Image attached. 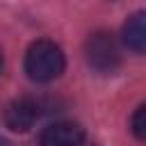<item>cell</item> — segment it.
Segmentation results:
<instances>
[{"label": "cell", "instance_id": "obj_1", "mask_svg": "<svg viewBox=\"0 0 146 146\" xmlns=\"http://www.w3.org/2000/svg\"><path fill=\"white\" fill-rule=\"evenodd\" d=\"M64 52L55 41L39 39L25 52V73L34 82H50L64 71Z\"/></svg>", "mask_w": 146, "mask_h": 146}, {"label": "cell", "instance_id": "obj_2", "mask_svg": "<svg viewBox=\"0 0 146 146\" xmlns=\"http://www.w3.org/2000/svg\"><path fill=\"white\" fill-rule=\"evenodd\" d=\"M84 52H87L89 66H94L98 73H112V71H116V66L121 64V55H119L116 39H114L110 32H103V30H100V32H94V34L87 39Z\"/></svg>", "mask_w": 146, "mask_h": 146}, {"label": "cell", "instance_id": "obj_3", "mask_svg": "<svg viewBox=\"0 0 146 146\" xmlns=\"http://www.w3.org/2000/svg\"><path fill=\"white\" fill-rule=\"evenodd\" d=\"M39 119V103L34 98H16L5 110V125L14 132H27Z\"/></svg>", "mask_w": 146, "mask_h": 146}, {"label": "cell", "instance_id": "obj_4", "mask_svg": "<svg viewBox=\"0 0 146 146\" xmlns=\"http://www.w3.org/2000/svg\"><path fill=\"white\" fill-rule=\"evenodd\" d=\"M82 141H84V130H82V125H78L73 121L50 123L39 135L41 146H80Z\"/></svg>", "mask_w": 146, "mask_h": 146}, {"label": "cell", "instance_id": "obj_5", "mask_svg": "<svg viewBox=\"0 0 146 146\" xmlns=\"http://www.w3.org/2000/svg\"><path fill=\"white\" fill-rule=\"evenodd\" d=\"M123 41L130 50L135 52H144L146 48V14L144 11H137L132 14L125 25H123Z\"/></svg>", "mask_w": 146, "mask_h": 146}, {"label": "cell", "instance_id": "obj_6", "mask_svg": "<svg viewBox=\"0 0 146 146\" xmlns=\"http://www.w3.org/2000/svg\"><path fill=\"white\" fill-rule=\"evenodd\" d=\"M130 130L137 139H146V107L139 105L130 119Z\"/></svg>", "mask_w": 146, "mask_h": 146}, {"label": "cell", "instance_id": "obj_7", "mask_svg": "<svg viewBox=\"0 0 146 146\" xmlns=\"http://www.w3.org/2000/svg\"><path fill=\"white\" fill-rule=\"evenodd\" d=\"M0 71H2V50H0Z\"/></svg>", "mask_w": 146, "mask_h": 146}, {"label": "cell", "instance_id": "obj_8", "mask_svg": "<svg viewBox=\"0 0 146 146\" xmlns=\"http://www.w3.org/2000/svg\"><path fill=\"white\" fill-rule=\"evenodd\" d=\"M0 146H2V141H0Z\"/></svg>", "mask_w": 146, "mask_h": 146}]
</instances>
